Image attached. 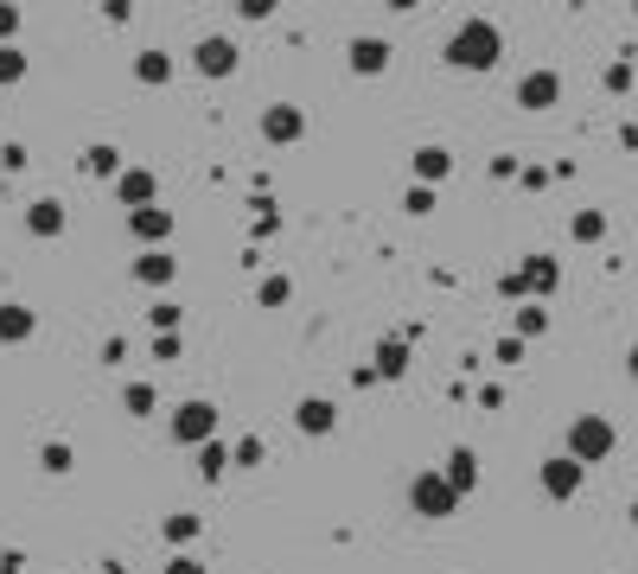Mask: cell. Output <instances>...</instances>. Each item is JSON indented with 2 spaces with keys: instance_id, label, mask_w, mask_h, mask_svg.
Here are the masks:
<instances>
[{
  "instance_id": "cell-1",
  "label": "cell",
  "mask_w": 638,
  "mask_h": 574,
  "mask_svg": "<svg viewBox=\"0 0 638 574\" xmlns=\"http://www.w3.org/2000/svg\"><path fill=\"white\" fill-rule=\"evenodd\" d=\"M440 64L459 71V78H485V71H498V64H505V27H498V20H485V13L454 20L447 39H440Z\"/></svg>"
},
{
  "instance_id": "cell-2",
  "label": "cell",
  "mask_w": 638,
  "mask_h": 574,
  "mask_svg": "<svg viewBox=\"0 0 638 574\" xmlns=\"http://www.w3.org/2000/svg\"><path fill=\"white\" fill-rule=\"evenodd\" d=\"M561 453H568L581 472L607 467L612 453H619V428H612V416H594V409L568 416V428H561Z\"/></svg>"
},
{
  "instance_id": "cell-3",
  "label": "cell",
  "mask_w": 638,
  "mask_h": 574,
  "mask_svg": "<svg viewBox=\"0 0 638 574\" xmlns=\"http://www.w3.org/2000/svg\"><path fill=\"white\" fill-rule=\"evenodd\" d=\"M403 504H408V517H422V523H447V517L459 511V498L447 492V479H440L434 467H415V472H408Z\"/></svg>"
},
{
  "instance_id": "cell-4",
  "label": "cell",
  "mask_w": 638,
  "mask_h": 574,
  "mask_svg": "<svg viewBox=\"0 0 638 574\" xmlns=\"http://www.w3.org/2000/svg\"><path fill=\"white\" fill-rule=\"evenodd\" d=\"M166 434H173V447H204V441H217V402H211V396H185V402H173V416H166Z\"/></svg>"
},
{
  "instance_id": "cell-5",
  "label": "cell",
  "mask_w": 638,
  "mask_h": 574,
  "mask_svg": "<svg viewBox=\"0 0 638 574\" xmlns=\"http://www.w3.org/2000/svg\"><path fill=\"white\" fill-rule=\"evenodd\" d=\"M185 64H192L204 83H224V78H236L243 52H236V39H230V32H204L199 45H192V58H185Z\"/></svg>"
},
{
  "instance_id": "cell-6",
  "label": "cell",
  "mask_w": 638,
  "mask_h": 574,
  "mask_svg": "<svg viewBox=\"0 0 638 574\" xmlns=\"http://www.w3.org/2000/svg\"><path fill=\"white\" fill-rule=\"evenodd\" d=\"M536 492L549 498V504H568V498H581L587 492V472L568 460V453H549L543 467H536Z\"/></svg>"
},
{
  "instance_id": "cell-7",
  "label": "cell",
  "mask_w": 638,
  "mask_h": 574,
  "mask_svg": "<svg viewBox=\"0 0 638 574\" xmlns=\"http://www.w3.org/2000/svg\"><path fill=\"white\" fill-rule=\"evenodd\" d=\"M255 134H262L269 147H301L306 141V109L301 103H269L255 115Z\"/></svg>"
},
{
  "instance_id": "cell-8",
  "label": "cell",
  "mask_w": 638,
  "mask_h": 574,
  "mask_svg": "<svg viewBox=\"0 0 638 574\" xmlns=\"http://www.w3.org/2000/svg\"><path fill=\"white\" fill-rule=\"evenodd\" d=\"M556 287H561L556 256H524V268H517V275H505V294H536V307H543Z\"/></svg>"
},
{
  "instance_id": "cell-9",
  "label": "cell",
  "mask_w": 638,
  "mask_h": 574,
  "mask_svg": "<svg viewBox=\"0 0 638 574\" xmlns=\"http://www.w3.org/2000/svg\"><path fill=\"white\" fill-rule=\"evenodd\" d=\"M561 103V71L556 64H530L524 78H517V109H530V115H543V109Z\"/></svg>"
},
{
  "instance_id": "cell-10",
  "label": "cell",
  "mask_w": 638,
  "mask_h": 574,
  "mask_svg": "<svg viewBox=\"0 0 638 574\" xmlns=\"http://www.w3.org/2000/svg\"><path fill=\"white\" fill-rule=\"evenodd\" d=\"M389 58H396V45L377 39V32H352V39H345V64H352V78H383V71H389Z\"/></svg>"
},
{
  "instance_id": "cell-11",
  "label": "cell",
  "mask_w": 638,
  "mask_h": 574,
  "mask_svg": "<svg viewBox=\"0 0 638 574\" xmlns=\"http://www.w3.org/2000/svg\"><path fill=\"white\" fill-rule=\"evenodd\" d=\"M179 230V211L166 205H141V211H128V236L141 243V249H166V236Z\"/></svg>"
},
{
  "instance_id": "cell-12",
  "label": "cell",
  "mask_w": 638,
  "mask_h": 574,
  "mask_svg": "<svg viewBox=\"0 0 638 574\" xmlns=\"http://www.w3.org/2000/svg\"><path fill=\"white\" fill-rule=\"evenodd\" d=\"M294 428H301L306 441H332L338 434V402L332 396H301L294 402Z\"/></svg>"
},
{
  "instance_id": "cell-13",
  "label": "cell",
  "mask_w": 638,
  "mask_h": 574,
  "mask_svg": "<svg viewBox=\"0 0 638 574\" xmlns=\"http://www.w3.org/2000/svg\"><path fill=\"white\" fill-rule=\"evenodd\" d=\"M115 198H122V211H141V205H160V173L153 166H122L115 173Z\"/></svg>"
},
{
  "instance_id": "cell-14",
  "label": "cell",
  "mask_w": 638,
  "mask_h": 574,
  "mask_svg": "<svg viewBox=\"0 0 638 574\" xmlns=\"http://www.w3.org/2000/svg\"><path fill=\"white\" fill-rule=\"evenodd\" d=\"M434 472L447 479V492H454V498L479 492V479H485V467H479V453H473V447H447V460H440Z\"/></svg>"
},
{
  "instance_id": "cell-15",
  "label": "cell",
  "mask_w": 638,
  "mask_h": 574,
  "mask_svg": "<svg viewBox=\"0 0 638 574\" xmlns=\"http://www.w3.org/2000/svg\"><path fill=\"white\" fill-rule=\"evenodd\" d=\"M26 236H39V243H51V236H64V224H71V211H64V198H32V205L20 211Z\"/></svg>"
},
{
  "instance_id": "cell-16",
  "label": "cell",
  "mask_w": 638,
  "mask_h": 574,
  "mask_svg": "<svg viewBox=\"0 0 638 574\" xmlns=\"http://www.w3.org/2000/svg\"><path fill=\"white\" fill-rule=\"evenodd\" d=\"M128 275H134L141 287H153V294H160V287H173V281H179V256H173V249H141V256L128 262Z\"/></svg>"
},
{
  "instance_id": "cell-17",
  "label": "cell",
  "mask_w": 638,
  "mask_h": 574,
  "mask_svg": "<svg viewBox=\"0 0 638 574\" xmlns=\"http://www.w3.org/2000/svg\"><path fill=\"white\" fill-rule=\"evenodd\" d=\"M408 173H415V185H440L447 173H454V147H440V141H422L415 154H408Z\"/></svg>"
},
{
  "instance_id": "cell-18",
  "label": "cell",
  "mask_w": 638,
  "mask_h": 574,
  "mask_svg": "<svg viewBox=\"0 0 638 574\" xmlns=\"http://www.w3.org/2000/svg\"><path fill=\"white\" fill-rule=\"evenodd\" d=\"M128 71H134V83H141V90H160V83H173L179 58L166 52V45H148V52H134V64H128Z\"/></svg>"
},
{
  "instance_id": "cell-19",
  "label": "cell",
  "mask_w": 638,
  "mask_h": 574,
  "mask_svg": "<svg viewBox=\"0 0 638 574\" xmlns=\"http://www.w3.org/2000/svg\"><path fill=\"white\" fill-rule=\"evenodd\" d=\"M39 332V314L26 300H0V345H26Z\"/></svg>"
},
{
  "instance_id": "cell-20",
  "label": "cell",
  "mask_w": 638,
  "mask_h": 574,
  "mask_svg": "<svg viewBox=\"0 0 638 574\" xmlns=\"http://www.w3.org/2000/svg\"><path fill=\"white\" fill-rule=\"evenodd\" d=\"M364 377H383V383H396V377H408V339H383L377 358H371V370Z\"/></svg>"
},
{
  "instance_id": "cell-21",
  "label": "cell",
  "mask_w": 638,
  "mask_h": 574,
  "mask_svg": "<svg viewBox=\"0 0 638 574\" xmlns=\"http://www.w3.org/2000/svg\"><path fill=\"white\" fill-rule=\"evenodd\" d=\"M122 166H128L122 147H109V141H90V147H83V173H90V180H115Z\"/></svg>"
},
{
  "instance_id": "cell-22",
  "label": "cell",
  "mask_w": 638,
  "mask_h": 574,
  "mask_svg": "<svg viewBox=\"0 0 638 574\" xmlns=\"http://www.w3.org/2000/svg\"><path fill=\"white\" fill-rule=\"evenodd\" d=\"M607 230H612V217L600 205H587L568 217V236H575V243H607Z\"/></svg>"
},
{
  "instance_id": "cell-23",
  "label": "cell",
  "mask_w": 638,
  "mask_h": 574,
  "mask_svg": "<svg viewBox=\"0 0 638 574\" xmlns=\"http://www.w3.org/2000/svg\"><path fill=\"white\" fill-rule=\"evenodd\" d=\"M122 409H128V421H148L160 409V390H153L148 377H134V383H122Z\"/></svg>"
},
{
  "instance_id": "cell-24",
  "label": "cell",
  "mask_w": 638,
  "mask_h": 574,
  "mask_svg": "<svg viewBox=\"0 0 638 574\" xmlns=\"http://www.w3.org/2000/svg\"><path fill=\"white\" fill-rule=\"evenodd\" d=\"M543 332H549V307L524 300V307L510 314V339H543Z\"/></svg>"
},
{
  "instance_id": "cell-25",
  "label": "cell",
  "mask_w": 638,
  "mask_h": 574,
  "mask_svg": "<svg viewBox=\"0 0 638 574\" xmlns=\"http://www.w3.org/2000/svg\"><path fill=\"white\" fill-rule=\"evenodd\" d=\"M199 530H204V517H199V511H173V517L160 523V536H166V543H173V549L199 543Z\"/></svg>"
},
{
  "instance_id": "cell-26",
  "label": "cell",
  "mask_w": 638,
  "mask_h": 574,
  "mask_svg": "<svg viewBox=\"0 0 638 574\" xmlns=\"http://www.w3.org/2000/svg\"><path fill=\"white\" fill-rule=\"evenodd\" d=\"M39 472H51V479L77 472V447L71 441H45V447H39Z\"/></svg>"
},
{
  "instance_id": "cell-27",
  "label": "cell",
  "mask_w": 638,
  "mask_h": 574,
  "mask_svg": "<svg viewBox=\"0 0 638 574\" xmlns=\"http://www.w3.org/2000/svg\"><path fill=\"white\" fill-rule=\"evenodd\" d=\"M262 460H269L262 434H236V441H230V467H236V472H255Z\"/></svg>"
},
{
  "instance_id": "cell-28",
  "label": "cell",
  "mask_w": 638,
  "mask_h": 574,
  "mask_svg": "<svg viewBox=\"0 0 638 574\" xmlns=\"http://www.w3.org/2000/svg\"><path fill=\"white\" fill-rule=\"evenodd\" d=\"M287 300H294V281H287V275H262V281H255V307L275 314V307H287Z\"/></svg>"
},
{
  "instance_id": "cell-29",
  "label": "cell",
  "mask_w": 638,
  "mask_h": 574,
  "mask_svg": "<svg viewBox=\"0 0 638 574\" xmlns=\"http://www.w3.org/2000/svg\"><path fill=\"white\" fill-rule=\"evenodd\" d=\"M230 472V447L224 441H204L199 447V479H224Z\"/></svg>"
},
{
  "instance_id": "cell-30",
  "label": "cell",
  "mask_w": 638,
  "mask_h": 574,
  "mask_svg": "<svg viewBox=\"0 0 638 574\" xmlns=\"http://www.w3.org/2000/svg\"><path fill=\"white\" fill-rule=\"evenodd\" d=\"M13 83H26V52L20 45H0V90H13Z\"/></svg>"
},
{
  "instance_id": "cell-31",
  "label": "cell",
  "mask_w": 638,
  "mask_h": 574,
  "mask_svg": "<svg viewBox=\"0 0 638 574\" xmlns=\"http://www.w3.org/2000/svg\"><path fill=\"white\" fill-rule=\"evenodd\" d=\"M403 211H408V217H428V211H434V192H428V185H408V192H403Z\"/></svg>"
},
{
  "instance_id": "cell-32",
  "label": "cell",
  "mask_w": 638,
  "mask_h": 574,
  "mask_svg": "<svg viewBox=\"0 0 638 574\" xmlns=\"http://www.w3.org/2000/svg\"><path fill=\"white\" fill-rule=\"evenodd\" d=\"M148 319H153V332H173V326H179V300H153Z\"/></svg>"
},
{
  "instance_id": "cell-33",
  "label": "cell",
  "mask_w": 638,
  "mask_h": 574,
  "mask_svg": "<svg viewBox=\"0 0 638 574\" xmlns=\"http://www.w3.org/2000/svg\"><path fill=\"white\" fill-rule=\"evenodd\" d=\"M0 173H26V141H0Z\"/></svg>"
},
{
  "instance_id": "cell-34",
  "label": "cell",
  "mask_w": 638,
  "mask_h": 574,
  "mask_svg": "<svg viewBox=\"0 0 638 574\" xmlns=\"http://www.w3.org/2000/svg\"><path fill=\"white\" fill-rule=\"evenodd\" d=\"M26 27V13L20 7H7V0H0V45H13V32Z\"/></svg>"
},
{
  "instance_id": "cell-35",
  "label": "cell",
  "mask_w": 638,
  "mask_h": 574,
  "mask_svg": "<svg viewBox=\"0 0 638 574\" xmlns=\"http://www.w3.org/2000/svg\"><path fill=\"white\" fill-rule=\"evenodd\" d=\"M607 90H612V96H626V90H632V64H626V58L607 64Z\"/></svg>"
},
{
  "instance_id": "cell-36",
  "label": "cell",
  "mask_w": 638,
  "mask_h": 574,
  "mask_svg": "<svg viewBox=\"0 0 638 574\" xmlns=\"http://www.w3.org/2000/svg\"><path fill=\"white\" fill-rule=\"evenodd\" d=\"M179 351H185V339H179V332H160V339H153V358H160V365H173Z\"/></svg>"
},
{
  "instance_id": "cell-37",
  "label": "cell",
  "mask_w": 638,
  "mask_h": 574,
  "mask_svg": "<svg viewBox=\"0 0 638 574\" xmlns=\"http://www.w3.org/2000/svg\"><path fill=\"white\" fill-rule=\"evenodd\" d=\"M102 20H109V27H128V20H134V7H128V0H102Z\"/></svg>"
},
{
  "instance_id": "cell-38",
  "label": "cell",
  "mask_w": 638,
  "mask_h": 574,
  "mask_svg": "<svg viewBox=\"0 0 638 574\" xmlns=\"http://www.w3.org/2000/svg\"><path fill=\"white\" fill-rule=\"evenodd\" d=\"M517 180L530 185V192H543V185H549V166H517Z\"/></svg>"
},
{
  "instance_id": "cell-39",
  "label": "cell",
  "mask_w": 638,
  "mask_h": 574,
  "mask_svg": "<svg viewBox=\"0 0 638 574\" xmlns=\"http://www.w3.org/2000/svg\"><path fill=\"white\" fill-rule=\"evenodd\" d=\"M517 358H524V339H510L505 332V339H498V365H517Z\"/></svg>"
},
{
  "instance_id": "cell-40",
  "label": "cell",
  "mask_w": 638,
  "mask_h": 574,
  "mask_svg": "<svg viewBox=\"0 0 638 574\" xmlns=\"http://www.w3.org/2000/svg\"><path fill=\"white\" fill-rule=\"evenodd\" d=\"M128 358V339H102V365H122Z\"/></svg>"
},
{
  "instance_id": "cell-41",
  "label": "cell",
  "mask_w": 638,
  "mask_h": 574,
  "mask_svg": "<svg viewBox=\"0 0 638 574\" xmlns=\"http://www.w3.org/2000/svg\"><path fill=\"white\" fill-rule=\"evenodd\" d=\"M166 574H204V562H192V555H173V568Z\"/></svg>"
}]
</instances>
